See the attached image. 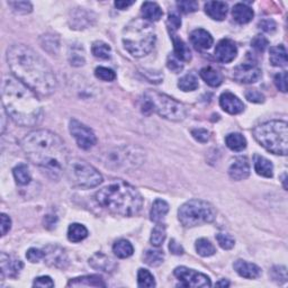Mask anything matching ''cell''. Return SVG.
Here are the masks:
<instances>
[{
  "instance_id": "6da1fadb",
  "label": "cell",
  "mask_w": 288,
  "mask_h": 288,
  "mask_svg": "<svg viewBox=\"0 0 288 288\" xmlns=\"http://www.w3.org/2000/svg\"><path fill=\"white\" fill-rule=\"evenodd\" d=\"M7 62L14 77L41 96L52 95L58 86L48 62L24 44H14L7 51Z\"/></svg>"
},
{
  "instance_id": "7a4b0ae2",
  "label": "cell",
  "mask_w": 288,
  "mask_h": 288,
  "mask_svg": "<svg viewBox=\"0 0 288 288\" xmlns=\"http://www.w3.org/2000/svg\"><path fill=\"white\" fill-rule=\"evenodd\" d=\"M25 156L53 179L59 178L68 163V150L58 134L49 130H36L20 141Z\"/></svg>"
},
{
  "instance_id": "3957f363",
  "label": "cell",
  "mask_w": 288,
  "mask_h": 288,
  "mask_svg": "<svg viewBox=\"0 0 288 288\" xmlns=\"http://www.w3.org/2000/svg\"><path fill=\"white\" fill-rule=\"evenodd\" d=\"M4 110L19 126H34L42 121L43 108L36 94L15 77H5L2 88Z\"/></svg>"
},
{
  "instance_id": "277c9868",
  "label": "cell",
  "mask_w": 288,
  "mask_h": 288,
  "mask_svg": "<svg viewBox=\"0 0 288 288\" xmlns=\"http://www.w3.org/2000/svg\"><path fill=\"white\" fill-rule=\"evenodd\" d=\"M95 198L101 207L122 216H134L143 206L142 195L123 180H116L96 193Z\"/></svg>"
},
{
  "instance_id": "5b68a950",
  "label": "cell",
  "mask_w": 288,
  "mask_h": 288,
  "mask_svg": "<svg viewBox=\"0 0 288 288\" xmlns=\"http://www.w3.org/2000/svg\"><path fill=\"white\" fill-rule=\"evenodd\" d=\"M123 44L134 58H142L152 51L156 44V30L144 18H134L123 29Z\"/></svg>"
},
{
  "instance_id": "8992f818",
  "label": "cell",
  "mask_w": 288,
  "mask_h": 288,
  "mask_svg": "<svg viewBox=\"0 0 288 288\" xmlns=\"http://www.w3.org/2000/svg\"><path fill=\"white\" fill-rule=\"evenodd\" d=\"M141 108L144 114L157 113L159 116L171 122H182L188 114L187 107L183 102L156 90L144 92Z\"/></svg>"
},
{
  "instance_id": "52a82bcc",
  "label": "cell",
  "mask_w": 288,
  "mask_h": 288,
  "mask_svg": "<svg viewBox=\"0 0 288 288\" xmlns=\"http://www.w3.org/2000/svg\"><path fill=\"white\" fill-rule=\"evenodd\" d=\"M256 141L267 151L278 156L288 153V125L284 121H270L255 127Z\"/></svg>"
},
{
  "instance_id": "ba28073f",
  "label": "cell",
  "mask_w": 288,
  "mask_h": 288,
  "mask_svg": "<svg viewBox=\"0 0 288 288\" xmlns=\"http://www.w3.org/2000/svg\"><path fill=\"white\" fill-rule=\"evenodd\" d=\"M101 161L111 170L130 171L142 166L146 161V152L134 146L117 147L102 154Z\"/></svg>"
},
{
  "instance_id": "9c48e42d",
  "label": "cell",
  "mask_w": 288,
  "mask_h": 288,
  "mask_svg": "<svg viewBox=\"0 0 288 288\" xmlns=\"http://www.w3.org/2000/svg\"><path fill=\"white\" fill-rule=\"evenodd\" d=\"M215 218V208L209 203L200 199L188 200L178 210V219L185 228L212 223Z\"/></svg>"
},
{
  "instance_id": "30bf717a",
  "label": "cell",
  "mask_w": 288,
  "mask_h": 288,
  "mask_svg": "<svg viewBox=\"0 0 288 288\" xmlns=\"http://www.w3.org/2000/svg\"><path fill=\"white\" fill-rule=\"evenodd\" d=\"M65 172L71 184L80 188H94L102 183L101 173L90 163L81 159L69 160Z\"/></svg>"
},
{
  "instance_id": "8fae6325",
  "label": "cell",
  "mask_w": 288,
  "mask_h": 288,
  "mask_svg": "<svg viewBox=\"0 0 288 288\" xmlns=\"http://www.w3.org/2000/svg\"><path fill=\"white\" fill-rule=\"evenodd\" d=\"M173 275L177 277L178 280L182 282V286L184 287L198 288L212 286V281H210L208 276L194 269L187 268V267H177L173 271Z\"/></svg>"
},
{
  "instance_id": "7c38bea8",
  "label": "cell",
  "mask_w": 288,
  "mask_h": 288,
  "mask_svg": "<svg viewBox=\"0 0 288 288\" xmlns=\"http://www.w3.org/2000/svg\"><path fill=\"white\" fill-rule=\"evenodd\" d=\"M69 130L78 147L82 150H89L97 142V137L91 128L82 124L78 120L72 118L69 124Z\"/></svg>"
},
{
  "instance_id": "4fadbf2b",
  "label": "cell",
  "mask_w": 288,
  "mask_h": 288,
  "mask_svg": "<svg viewBox=\"0 0 288 288\" xmlns=\"http://www.w3.org/2000/svg\"><path fill=\"white\" fill-rule=\"evenodd\" d=\"M261 75L258 64L252 62L240 64L233 70V78L241 84H255L261 78Z\"/></svg>"
},
{
  "instance_id": "5bb4252c",
  "label": "cell",
  "mask_w": 288,
  "mask_h": 288,
  "mask_svg": "<svg viewBox=\"0 0 288 288\" xmlns=\"http://www.w3.org/2000/svg\"><path fill=\"white\" fill-rule=\"evenodd\" d=\"M44 260L49 266L64 269L69 264V259L65 251L58 245H48L44 249Z\"/></svg>"
},
{
  "instance_id": "9a60e30c",
  "label": "cell",
  "mask_w": 288,
  "mask_h": 288,
  "mask_svg": "<svg viewBox=\"0 0 288 288\" xmlns=\"http://www.w3.org/2000/svg\"><path fill=\"white\" fill-rule=\"evenodd\" d=\"M0 268H2V277H8V278H17L20 271L24 268V264L17 258L8 256L3 252L0 256Z\"/></svg>"
},
{
  "instance_id": "2e32d148",
  "label": "cell",
  "mask_w": 288,
  "mask_h": 288,
  "mask_svg": "<svg viewBox=\"0 0 288 288\" xmlns=\"http://www.w3.org/2000/svg\"><path fill=\"white\" fill-rule=\"evenodd\" d=\"M238 48L232 40L224 39L220 41L215 48V58L221 63H230L236 58Z\"/></svg>"
},
{
  "instance_id": "e0dca14e",
  "label": "cell",
  "mask_w": 288,
  "mask_h": 288,
  "mask_svg": "<svg viewBox=\"0 0 288 288\" xmlns=\"http://www.w3.org/2000/svg\"><path fill=\"white\" fill-rule=\"evenodd\" d=\"M220 106L222 110L231 115L240 114L244 111V104L238 96H235L232 92L225 91L220 97Z\"/></svg>"
},
{
  "instance_id": "ac0fdd59",
  "label": "cell",
  "mask_w": 288,
  "mask_h": 288,
  "mask_svg": "<svg viewBox=\"0 0 288 288\" xmlns=\"http://www.w3.org/2000/svg\"><path fill=\"white\" fill-rule=\"evenodd\" d=\"M92 16H94V14L84 8H77L75 10H72L69 18L71 28L74 29L87 28L89 25L92 24V20L95 19Z\"/></svg>"
},
{
  "instance_id": "d6986e66",
  "label": "cell",
  "mask_w": 288,
  "mask_h": 288,
  "mask_svg": "<svg viewBox=\"0 0 288 288\" xmlns=\"http://www.w3.org/2000/svg\"><path fill=\"white\" fill-rule=\"evenodd\" d=\"M89 265L92 269L105 272H113L117 267L116 261L102 252H96L92 255L89 258Z\"/></svg>"
},
{
  "instance_id": "ffe728a7",
  "label": "cell",
  "mask_w": 288,
  "mask_h": 288,
  "mask_svg": "<svg viewBox=\"0 0 288 288\" xmlns=\"http://www.w3.org/2000/svg\"><path fill=\"white\" fill-rule=\"evenodd\" d=\"M229 174L231 178L236 180V182L248 178L250 174V164L248 159L245 157H240L235 159V161L231 164L229 169Z\"/></svg>"
},
{
  "instance_id": "44dd1931",
  "label": "cell",
  "mask_w": 288,
  "mask_h": 288,
  "mask_svg": "<svg viewBox=\"0 0 288 288\" xmlns=\"http://www.w3.org/2000/svg\"><path fill=\"white\" fill-rule=\"evenodd\" d=\"M234 270L246 279H256L261 275V269L255 264H250L245 260H236L233 265Z\"/></svg>"
},
{
  "instance_id": "7402d4cb",
  "label": "cell",
  "mask_w": 288,
  "mask_h": 288,
  "mask_svg": "<svg viewBox=\"0 0 288 288\" xmlns=\"http://www.w3.org/2000/svg\"><path fill=\"white\" fill-rule=\"evenodd\" d=\"M190 41L197 50H208L213 45V36L203 28L195 29L190 34Z\"/></svg>"
},
{
  "instance_id": "603a6c76",
  "label": "cell",
  "mask_w": 288,
  "mask_h": 288,
  "mask_svg": "<svg viewBox=\"0 0 288 288\" xmlns=\"http://www.w3.org/2000/svg\"><path fill=\"white\" fill-rule=\"evenodd\" d=\"M68 287H106V282L99 275H88L70 279Z\"/></svg>"
},
{
  "instance_id": "cb8c5ba5",
  "label": "cell",
  "mask_w": 288,
  "mask_h": 288,
  "mask_svg": "<svg viewBox=\"0 0 288 288\" xmlns=\"http://www.w3.org/2000/svg\"><path fill=\"white\" fill-rule=\"evenodd\" d=\"M228 12L229 6L224 2H207L205 4V13L214 20H223Z\"/></svg>"
},
{
  "instance_id": "d4e9b609",
  "label": "cell",
  "mask_w": 288,
  "mask_h": 288,
  "mask_svg": "<svg viewBox=\"0 0 288 288\" xmlns=\"http://www.w3.org/2000/svg\"><path fill=\"white\" fill-rule=\"evenodd\" d=\"M255 16L254 10L245 4H236L232 9V17L236 23L248 24Z\"/></svg>"
},
{
  "instance_id": "484cf974",
  "label": "cell",
  "mask_w": 288,
  "mask_h": 288,
  "mask_svg": "<svg viewBox=\"0 0 288 288\" xmlns=\"http://www.w3.org/2000/svg\"><path fill=\"white\" fill-rule=\"evenodd\" d=\"M142 15L146 20H150V22H158L160 20L163 12L161 7L159 6L157 3H151V2H146L142 5Z\"/></svg>"
},
{
  "instance_id": "4316f807",
  "label": "cell",
  "mask_w": 288,
  "mask_h": 288,
  "mask_svg": "<svg viewBox=\"0 0 288 288\" xmlns=\"http://www.w3.org/2000/svg\"><path fill=\"white\" fill-rule=\"evenodd\" d=\"M202 79L210 87H219L223 82V76L213 66H205L199 72Z\"/></svg>"
},
{
  "instance_id": "83f0119b",
  "label": "cell",
  "mask_w": 288,
  "mask_h": 288,
  "mask_svg": "<svg viewBox=\"0 0 288 288\" xmlns=\"http://www.w3.org/2000/svg\"><path fill=\"white\" fill-rule=\"evenodd\" d=\"M269 60L270 63L274 66H282L287 65V51L284 45L272 46L269 51Z\"/></svg>"
},
{
  "instance_id": "f1b7e54d",
  "label": "cell",
  "mask_w": 288,
  "mask_h": 288,
  "mask_svg": "<svg viewBox=\"0 0 288 288\" xmlns=\"http://www.w3.org/2000/svg\"><path fill=\"white\" fill-rule=\"evenodd\" d=\"M169 212V204L166 200L158 198L154 200L152 205L151 212H150V219L154 223H161V221L164 219V216Z\"/></svg>"
},
{
  "instance_id": "f546056e",
  "label": "cell",
  "mask_w": 288,
  "mask_h": 288,
  "mask_svg": "<svg viewBox=\"0 0 288 288\" xmlns=\"http://www.w3.org/2000/svg\"><path fill=\"white\" fill-rule=\"evenodd\" d=\"M172 43H173V51L174 55L180 61H190L192 60V52L188 48V45L184 42V41L178 38L177 35H171Z\"/></svg>"
},
{
  "instance_id": "4dcf8cb0",
  "label": "cell",
  "mask_w": 288,
  "mask_h": 288,
  "mask_svg": "<svg viewBox=\"0 0 288 288\" xmlns=\"http://www.w3.org/2000/svg\"><path fill=\"white\" fill-rule=\"evenodd\" d=\"M255 170L259 176L262 177L271 178L274 176V166H272V163L268 159L261 156L255 157Z\"/></svg>"
},
{
  "instance_id": "1f68e13d",
  "label": "cell",
  "mask_w": 288,
  "mask_h": 288,
  "mask_svg": "<svg viewBox=\"0 0 288 288\" xmlns=\"http://www.w3.org/2000/svg\"><path fill=\"white\" fill-rule=\"evenodd\" d=\"M113 252H114L115 256L118 257V258L125 259L133 255L134 248H133V245L130 241H127L125 239H121L116 241L114 245H113Z\"/></svg>"
},
{
  "instance_id": "d6a6232c",
  "label": "cell",
  "mask_w": 288,
  "mask_h": 288,
  "mask_svg": "<svg viewBox=\"0 0 288 288\" xmlns=\"http://www.w3.org/2000/svg\"><path fill=\"white\" fill-rule=\"evenodd\" d=\"M225 144L232 151H243L246 148L245 137L240 133H231L225 137Z\"/></svg>"
},
{
  "instance_id": "836d02e7",
  "label": "cell",
  "mask_w": 288,
  "mask_h": 288,
  "mask_svg": "<svg viewBox=\"0 0 288 288\" xmlns=\"http://www.w3.org/2000/svg\"><path fill=\"white\" fill-rule=\"evenodd\" d=\"M88 236V230L85 225L79 223H74L69 226L68 229V239L71 242L78 243L81 242Z\"/></svg>"
},
{
  "instance_id": "e575fe53",
  "label": "cell",
  "mask_w": 288,
  "mask_h": 288,
  "mask_svg": "<svg viewBox=\"0 0 288 288\" xmlns=\"http://www.w3.org/2000/svg\"><path fill=\"white\" fill-rule=\"evenodd\" d=\"M40 43H41V46L43 48V50H45L46 52H49L50 54L58 53V51L60 49L59 38L52 34L43 35L42 38L40 39Z\"/></svg>"
},
{
  "instance_id": "d590c367",
  "label": "cell",
  "mask_w": 288,
  "mask_h": 288,
  "mask_svg": "<svg viewBox=\"0 0 288 288\" xmlns=\"http://www.w3.org/2000/svg\"><path fill=\"white\" fill-rule=\"evenodd\" d=\"M69 62L71 65L74 66H81L85 64V51L82 46H80L79 44H74L72 46H70L69 49Z\"/></svg>"
},
{
  "instance_id": "8d00e7d4",
  "label": "cell",
  "mask_w": 288,
  "mask_h": 288,
  "mask_svg": "<svg viewBox=\"0 0 288 288\" xmlns=\"http://www.w3.org/2000/svg\"><path fill=\"white\" fill-rule=\"evenodd\" d=\"M198 78L194 72L185 75L183 78H180L178 81V87L183 91H194L198 88Z\"/></svg>"
},
{
  "instance_id": "74e56055",
  "label": "cell",
  "mask_w": 288,
  "mask_h": 288,
  "mask_svg": "<svg viewBox=\"0 0 288 288\" xmlns=\"http://www.w3.org/2000/svg\"><path fill=\"white\" fill-rule=\"evenodd\" d=\"M13 173H14V177H15V180H16V183L18 185H22V186L29 184L30 180H32L29 169L26 164H24V163H20L18 164V166L15 167Z\"/></svg>"
},
{
  "instance_id": "f35d334b",
  "label": "cell",
  "mask_w": 288,
  "mask_h": 288,
  "mask_svg": "<svg viewBox=\"0 0 288 288\" xmlns=\"http://www.w3.org/2000/svg\"><path fill=\"white\" fill-rule=\"evenodd\" d=\"M91 52L95 58L101 60H108L112 56V49L111 46L101 41H97L91 46Z\"/></svg>"
},
{
  "instance_id": "ab89813d",
  "label": "cell",
  "mask_w": 288,
  "mask_h": 288,
  "mask_svg": "<svg viewBox=\"0 0 288 288\" xmlns=\"http://www.w3.org/2000/svg\"><path fill=\"white\" fill-rule=\"evenodd\" d=\"M144 262L151 267L160 266L164 260V254L160 250H147L143 256Z\"/></svg>"
},
{
  "instance_id": "60d3db41",
  "label": "cell",
  "mask_w": 288,
  "mask_h": 288,
  "mask_svg": "<svg viewBox=\"0 0 288 288\" xmlns=\"http://www.w3.org/2000/svg\"><path fill=\"white\" fill-rule=\"evenodd\" d=\"M166 226L161 223H157L151 233V244L153 246H161L164 242V240H166Z\"/></svg>"
},
{
  "instance_id": "b9f144b4",
  "label": "cell",
  "mask_w": 288,
  "mask_h": 288,
  "mask_svg": "<svg viewBox=\"0 0 288 288\" xmlns=\"http://www.w3.org/2000/svg\"><path fill=\"white\" fill-rule=\"evenodd\" d=\"M195 248H196L197 254L200 257H210V256L215 255V252H216L215 246L207 239H199V240H197Z\"/></svg>"
},
{
  "instance_id": "7bdbcfd3",
  "label": "cell",
  "mask_w": 288,
  "mask_h": 288,
  "mask_svg": "<svg viewBox=\"0 0 288 288\" xmlns=\"http://www.w3.org/2000/svg\"><path fill=\"white\" fill-rule=\"evenodd\" d=\"M137 285L142 288H151L156 286V280L150 271L141 268L137 272Z\"/></svg>"
},
{
  "instance_id": "ee69618b",
  "label": "cell",
  "mask_w": 288,
  "mask_h": 288,
  "mask_svg": "<svg viewBox=\"0 0 288 288\" xmlns=\"http://www.w3.org/2000/svg\"><path fill=\"white\" fill-rule=\"evenodd\" d=\"M95 76L98 79L107 82L114 81L116 79L115 71L110 68H106V66H98V68L95 70Z\"/></svg>"
},
{
  "instance_id": "f6af8a7d",
  "label": "cell",
  "mask_w": 288,
  "mask_h": 288,
  "mask_svg": "<svg viewBox=\"0 0 288 288\" xmlns=\"http://www.w3.org/2000/svg\"><path fill=\"white\" fill-rule=\"evenodd\" d=\"M270 276L272 280H275L278 284L287 281V270L284 266H275L270 271Z\"/></svg>"
},
{
  "instance_id": "bcb514c9",
  "label": "cell",
  "mask_w": 288,
  "mask_h": 288,
  "mask_svg": "<svg viewBox=\"0 0 288 288\" xmlns=\"http://www.w3.org/2000/svg\"><path fill=\"white\" fill-rule=\"evenodd\" d=\"M8 5L13 8L15 13L17 14H28L33 10L32 4L28 2H9Z\"/></svg>"
},
{
  "instance_id": "7dc6e473",
  "label": "cell",
  "mask_w": 288,
  "mask_h": 288,
  "mask_svg": "<svg viewBox=\"0 0 288 288\" xmlns=\"http://www.w3.org/2000/svg\"><path fill=\"white\" fill-rule=\"evenodd\" d=\"M268 45H269V41L267 40V38H265L264 35H257L251 41L252 48L261 53L265 52L266 49L268 48Z\"/></svg>"
},
{
  "instance_id": "c3c4849f",
  "label": "cell",
  "mask_w": 288,
  "mask_h": 288,
  "mask_svg": "<svg viewBox=\"0 0 288 288\" xmlns=\"http://www.w3.org/2000/svg\"><path fill=\"white\" fill-rule=\"evenodd\" d=\"M216 240L220 244V246L224 250H231L235 244V241L232 238V236L229 234H224V233H220L216 235Z\"/></svg>"
},
{
  "instance_id": "681fc988",
  "label": "cell",
  "mask_w": 288,
  "mask_h": 288,
  "mask_svg": "<svg viewBox=\"0 0 288 288\" xmlns=\"http://www.w3.org/2000/svg\"><path fill=\"white\" fill-rule=\"evenodd\" d=\"M167 66L169 70H171L174 74H178V72H182L184 69V63L183 61H180L176 55L171 54L168 56L167 59Z\"/></svg>"
},
{
  "instance_id": "f907efd6",
  "label": "cell",
  "mask_w": 288,
  "mask_h": 288,
  "mask_svg": "<svg viewBox=\"0 0 288 288\" xmlns=\"http://www.w3.org/2000/svg\"><path fill=\"white\" fill-rule=\"evenodd\" d=\"M177 7L180 12L184 14L194 13L198 9V3L197 2H188V0H183V2L177 3Z\"/></svg>"
},
{
  "instance_id": "816d5d0a",
  "label": "cell",
  "mask_w": 288,
  "mask_h": 288,
  "mask_svg": "<svg viewBox=\"0 0 288 288\" xmlns=\"http://www.w3.org/2000/svg\"><path fill=\"white\" fill-rule=\"evenodd\" d=\"M275 85L281 92L287 91V72L282 71L275 76Z\"/></svg>"
},
{
  "instance_id": "f5cc1de1",
  "label": "cell",
  "mask_w": 288,
  "mask_h": 288,
  "mask_svg": "<svg viewBox=\"0 0 288 288\" xmlns=\"http://www.w3.org/2000/svg\"><path fill=\"white\" fill-rule=\"evenodd\" d=\"M245 98L251 102H255V104H261L265 101V95L258 90L252 89L245 92Z\"/></svg>"
},
{
  "instance_id": "db71d44e",
  "label": "cell",
  "mask_w": 288,
  "mask_h": 288,
  "mask_svg": "<svg viewBox=\"0 0 288 288\" xmlns=\"http://www.w3.org/2000/svg\"><path fill=\"white\" fill-rule=\"evenodd\" d=\"M44 257H45L44 250H40V249H35V248H30L26 254V258L30 262H33V264H36V262L44 259Z\"/></svg>"
},
{
  "instance_id": "11a10c76",
  "label": "cell",
  "mask_w": 288,
  "mask_h": 288,
  "mask_svg": "<svg viewBox=\"0 0 288 288\" xmlns=\"http://www.w3.org/2000/svg\"><path fill=\"white\" fill-rule=\"evenodd\" d=\"M192 135L195 140L200 143H206L209 140V132L205 128H195L192 131Z\"/></svg>"
},
{
  "instance_id": "9f6ffc18",
  "label": "cell",
  "mask_w": 288,
  "mask_h": 288,
  "mask_svg": "<svg viewBox=\"0 0 288 288\" xmlns=\"http://www.w3.org/2000/svg\"><path fill=\"white\" fill-rule=\"evenodd\" d=\"M167 25L169 30H170V33H174L177 29L180 28V26H182V19H180L177 15L170 14L167 20Z\"/></svg>"
},
{
  "instance_id": "6f0895ef",
  "label": "cell",
  "mask_w": 288,
  "mask_h": 288,
  "mask_svg": "<svg viewBox=\"0 0 288 288\" xmlns=\"http://www.w3.org/2000/svg\"><path fill=\"white\" fill-rule=\"evenodd\" d=\"M34 287H54V281L49 276H41L33 282Z\"/></svg>"
},
{
  "instance_id": "680465c9",
  "label": "cell",
  "mask_w": 288,
  "mask_h": 288,
  "mask_svg": "<svg viewBox=\"0 0 288 288\" xmlns=\"http://www.w3.org/2000/svg\"><path fill=\"white\" fill-rule=\"evenodd\" d=\"M259 27L262 30H265V32L271 33V32H274V30L276 29L277 25H276V23L272 19L267 18V19H262L261 20V22L259 23Z\"/></svg>"
},
{
  "instance_id": "91938a15",
  "label": "cell",
  "mask_w": 288,
  "mask_h": 288,
  "mask_svg": "<svg viewBox=\"0 0 288 288\" xmlns=\"http://www.w3.org/2000/svg\"><path fill=\"white\" fill-rule=\"evenodd\" d=\"M10 228H12V220L8 215L2 214V235H6Z\"/></svg>"
},
{
  "instance_id": "94428289",
  "label": "cell",
  "mask_w": 288,
  "mask_h": 288,
  "mask_svg": "<svg viewBox=\"0 0 288 288\" xmlns=\"http://www.w3.org/2000/svg\"><path fill=\"white\" fill-rule=\"evenodd\" d=\"M169 250L171 251V254L177 255V256L183 255L184 252H185L183 246L180 245L174 239H172V240L170 241V243H169Z\"/></svg>"
},
{
  "instance_id": "6125c7cd",
  "label": "cell",
  "mask_w": 288,
  "mask_h": 288,
  "mask_svg": "<svg viewBox=\"0 0 288 288\" xmlns=\"http://www.w3.org/2000/svg\"><path fill=\"white\" fill-rule=\"evenodd\" d=\"M56 221H58V218H56L55 215H46L44 219L45 226L48 229H50V225H51V228H53V226H55L56 224Z\"/></svg>"
},
{
  "instance_id": "be15d7a7",
  "label": "cell",
  "mask_w": 288,
  "mask_h": 288,
  "mask_svg": "<svg viewBox=\"0 0 288 288\" xmlns=\"http://www.w3.org/2000/svg\"><path fill=\"white\" fill-rule=\"evenodd\" d=\"M133 4H134V2H123V0H118V2H115V7L120 10H125L130 6H132Z\"/></svg>"
},
{
  "instance_id": "e7e4bbea",
  "label": "cell",
  "mask_w": 288,
  "mask_h": 288,
  "mask_svg": "<svg viewBox=\"0 0 288 288\" xmlns=\"http://www.w3.org/2000/svg\"><path fill=\"white\" fill-rule=\"evenodd\" d=\"M218 286H222V287H229L230 286V282L228 281V280H225V279H223V280H221V281H219L218 284H216Z\"/></svg>"
},
{
  "instance_id": "03108f58",
  "label": "cell",
  "mask_w": 288,
  "mask_h": 288,
  "mask_svg": "<svg viewBox=\"0 0 288 288\" xmlns=\"http://www.w3.org/2000/svg\"><path fill=\"white\" fill-rule=\"evenodd\" d=\"M5 118H6V116H5V111H3V125H2V132L4 133L5 131V128H6V123H5Z\"/></svg>"
},
{
  "instance_id": "003e7915",
  "label": "cell",
  "mask_w": 288,
  "mask_h": 288,
  "mask_svg": "<svg viewBox=\"0 0 288 288\" xmlns=\"http://www.w3.org/2000/svg\"><path fill=\"white\" fill-rule=\"evenodd\" d=\"M286 177H287V173L285 172L284 174H282V177H281V182H282V185H284V188L287 189V185H286Z\"/></svg>"
}]
</instances>
